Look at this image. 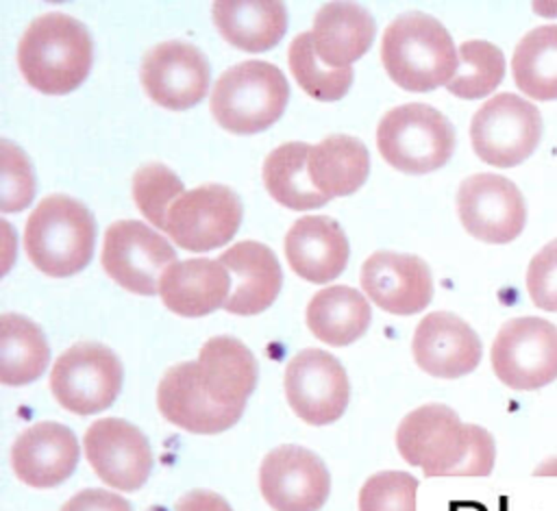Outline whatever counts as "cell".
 I'll use <instances>...</instances> for the list:
<instances>
[{"instance_id":"1","label":"cell","mask_w":557,"mask_h":511,"mask_svg":"<svg viewBox=\"0 0 557 511\" xmlns=\"http://www.w3.org/2000/svg\"><path fill=\"white\" fill-rule=\"evenodd\" d=\"M396 448L424 476H487L496 459L492 435L476 424H463L446 404H424L407 413L396 431Z\"/></svg>"},{"instance_id":"2","label":"cell","mask_w":557,"mask_h":511,"mask_svg":"<svg viewBox=\"0 0 557 511\" xmlns=\"http://www.w3.org/2000/svg\"><path fill=\"white\" fill-rule=\"evenodd\" d=\"M91 35L65 13H46L30 22L17 48L20 70L41 94H70L91 70Z\"/></svg>"},{"instance_id":"3","label":"cell","mask_w":557,"mask_h":511,"mask_svg":"<svg viewBox=\"0 0 557 511\" xmlns=\"http://www.w3.org/2000/svg\"><path fill=\"white\" fill-rule=\"evenodd\" d=\"M381 61L398 87L431 91L453 80L459 67V50L435 17L405 13L385 28Z\"/></svg>"},{"instance_id":"4","label":"cell","mask_w":557,"mask_h":511,"mask_svg":"<svg viewBox=\"0 0 557 511\" xmlns=\"http://www.w3.org/2000/svg\"><path fill=\"white\" fill-rule=\"evenodd\" d=\"M94 241V215L85 204L63 194L44 198L26 220V254L39 272L52 278L81 272L91 261Z\"/></svg>"},{"instance_id":"5","label":"cell","mask_w":557,"mask_h":511,"mask_svg":"<svg viewBox=\"0 0 557 511\" xmlns=\"http://www.w3.org/2000/svg\"><path fill=\"white\" fill-rule=\"evenodd\" d=\"M289 85L285 74L265 61H244L228 67L211 91L215 122L237 135L261 133L285 111Z\"/></svg>"},{"instance_id":"6","label":"cell","mask_w":557,"mask_h":511,"mask_svg":"<svg viewBox=\"0 0 557 511\" xmlns=\"http://www.w3.org/2000/svg\"><path fill=\"white\" fill-rule=\"evenodd\" d=\"M376 148L392 167L405 174H429L453 157L455 128L431 104L407 102L381 117Z\"/></svg>"},{"instance_id":"7","label":"cell","mask_w":557,"mask_h":511,"mask_svg":"<svg viewBox=\"0 0 557 511\" xmlns=\"http://www.w3.org/2000/svg\"><path fill=\"white\" fill-rule=\"evenodd\" d=\"M122 381L124 370L113 350L102 344L81 341L54 361L50 391L63 409L76 415H91L113 404Z\"/></svg>"},{"instance_id":"8","label":"cell","mask_w":557,"mask_h":511,"mask_svg":"<svg viewBox=\"0 0 557 511\" xmlns=\"http://www.w3.org/2000/svg\"><path fill=\"white\" fill-rule=\"evenodd\" d=\"M470 139L481 161L496 167H513L537 148L542 115L529 100L516 94H498L472 115Z\"/></svg>"},{"instance_id":"9","label":"cell","mask_w":557,"mask_h":511,"mask_svg":"<svg viewBox=\"0 0 557 511\" xmlns=\"http://www.w3.org/2000/svg\"><path fill=\"white\" fill-rule=\"evenodd\" d=\"M492 370L518 391L540 389L557 378V326L544 317L505 322L492 344Z\"/></svg>"},{"instance_id":"10","label":"cell","mask_w":557,"mask_h":511,"mask_svg":"<svg viewBox=\"0 0 557 511\" xmlns=\"http://www.w3.org/2000/svg\"><path fill=\"white\" fill-rule=\"evenodd\" d=\"M104 272L126 291L152 296L163 272L176 263V252L165 237L137 220L113 222L102 244Z\"/></svg>"},{"instance_id":"11","label":"cell","mask_w":557,"mask_h":511,"mask_svg":"<svg viewBox=\"0 0 557 511\" xmlns=\"http://www.w3.org/2000/svg\"><path fill=\"white\" fill-rule=\"evenodd\" d=\"M242 200L224 185L185 191L168 211L165 233L178 248L207 252L233 239L242 224Z\"/></svg>"},{"instance_id":"12","label":"cell","mask_w":557,"mask_h":511,"mask_svg":"<svg viewBox=\"0 0 557 511\" xmlns=\"http://www.w3.org/2000/svg\"><path fill=\"white\" fill-rule=\"evenodd\" d=\"M285 396L292 411L307 424L324 426L342 417L350 385L342 363L320 348H305L285 367Z\"/></svg>"},{"instance_id":"13","label":"cell","mask_w":557,"mask_h":511,"mask_svg":"<svg viewBox=\"0 0 557 511\" xmlns=\"http://www.w3.org/2000/svg\"><path fill=\"white\" fill-rule=\"evenodd\" d=\"M457 211L463 228L485 244H509L527 224L520 189L498 174L468 176L457 191Z\"/></svg>"},{"instance_id":"14","label":"cell","mask_w":557,"mask_h":511,"mask_svg":"<svg viewBox=\"0 0 557 511\" xmlns=\"http://www.w3.org/2000/svg\"><path fill=\"white\" fill-rule=\"evenodd\" d=\"M259 489L274 511H320L331 491V474L318 454L285 444L261 461Z\"/></svg>"},{"instance_id":"15","label":"cell","mask_w":557,"mask_h":511,"mask_svg":"<svg viewBox=\"0 0 557 511\" xmlns=\"http://www.w3.org/2000/svg\"><path fill=\"white\" fill-rule=\"evenodd\" d=\"M83 446L98 478L113 489L135 491L152 470V452L146 435L126 420H96L87 428Z\"/></svg>"},{"instance_id":"16","label":"cell","mask_w":557,"mask_h":511,"mask_svg":"<svg viewBox=\"0 0 557 511\" xmlns=\"http://www.w3.org/2000/svg\"><path fill=\"white\" fill-rule=\"evenodd\" d=\"M211 70L205 54L187 41H163L141 61V85L161 107L183 111L209 91Z\"/></svg>"},{"instance_id":"17","label":"cell","mask_w":557,"mask_h":511,"mask_svg":"<svg viewBox=\"0 0 557 511\" xmlns=\"http://www.w3.org/2000/svg\"><path fill=\"white\" fill-rule=\"evenodd\" d=\"M361 287L366 296L387 313L413 315L433 296L429 265L416 254L374 252L361 265Z\"/></svg>"},{"instance_id":"18","label":"cell","mask_w":557,"mask_h":511,"mask_svg":"<svg viewBox=\"0 0 557 511\" xmlns=\"http://www.w3.org/2000/svg\"><path fill=\"white\" fill-rule=\"evenodd\" d=\"M411 352L418 367L426 374L459 378L479 365L481 339L461 317L435 311L420 320L411 339Z\"/></svg>"},{"instance_id":"19","label":"cell","mask_w":557,"mask_h":511,"mask_svg":"<svg viewBox=\"0 0 557 511\" xmlns=\"http://www.w3.org/2000/svg\"><path fill=\"white\" fill-rule=\"evenodd\" d=\"M157 407L170 424L198 435L222 433L244 413V409L218 404L207 396L196 361H183L163 374L157 387Z\"/></svg>"},{"instance_id":"20","label":"cell","mask_w":557,"mask_h":511,"mask_svg":"<svg viewBox=\"0 0 557 511\" xmlns=\"http://www.w3.org/2000/svg\"><path fill=\"white\" fill-rule=\"evenodd\" d=\"M78 463V441L74 433L57 422L28 426L11 448L15 476L37 489L54 487L72 476Z\"/></svg>"},{"instance_id":"21","label":"cell","mask_w":557,"mask_h":511,"mask_svg":"<svg viewBox=\"0 0 557 511\" xmlns=\"http://www.w3.org/2000/svg\"><path fill=\"white\" fill-rule=\"evenodd\" d=\"M348 239L329 215L300 217L285 235L287 263L309 283L322 285L337 278L348 263Z\"/></svg>"},{"instance_id":"22","label":"cell","mask_w":557,"mask_h":511,"mask_svg":"<svg viewBox=\"0 0 557 511\" xmlns=\"http://www.w3.org/2000/svg\"><path fill=\"white\" fill-rule=\"evenodd\" d=\"M231 285V272L218 259H185L163 272L159 296L176 315L202 317L226 304Z\"/></svg>"},{"instance_id":"23","label":"cell","mask_w":557,"mask_h":511,"mask_svg":"<svg viewBox=\"0 0 557 511\" xmlns=\"http://www.w3.org/2000/svg\"><path fill=\"white\" fill-rule=\"evenodd\" d=\"M218 261L231 272L233 289L224 304L228 313L255 315L268 309L283 285L274 252L259 241H239L224 250Z\"/></svg>"},{"instance_id":"24","label":"cell","mask_w":557,"mask_h":511,"mask_svg":"<svg viewBox=\"0 0 557 511\" xmlns=\"http://www.w3.org/2000/svg\"><path fill=\"white\" fill-rule=\"evenodd\" d=\"M198 378L211 400L224 407L244 409L257 385V361L252 352L235 337H211L202 344Z\"/></svg>"},{"instance_id":"25","label":"cell","mask_w":557,"mask_h":511,"mask_svg":"<svg viewBox=\"0 0 557 511\" xmlns=\"http://www.w3.org/2000/svg\"><path fill=\"white\" fill-rule=\"evenodd\" d=\"M374 17L355 2H329L313 20V48L320 61L335 70L350 67L374 39Z\"/></svg>"},{"instance_id":"26","label":"cell","mask_w":557,"mask_h":511,"mask_svg":"<svg viewBox=\"0 0 557 511\" xmlns=\"http://www.w3.org/2000/svg\"><path fill=\"white\" fill-rule=\"evenodd\" d=\"M211 13L220 35L244 52H265L287 30L285 4L276 0H218Z\"/></svg>"},{"instance_id":"27","label":"cell","mask_w":557,"mask_h":511,"mask_svg":"<svg viewBox=\"0 0 557 511\" xmlns=\"http://www.w3.org/2000/svg\"><path fill=\"white\" fill-rule=\"evenodd\" d=\"M307 172L313 187L326 198L350 196L368 178L370 154L359 139L331 135L318 146H311Z\"/></svg>"},{"instance_id":"28","label":"cell","mask_w":557,"mask_h":511,"mask_svg":"<svg viewBox=\"0 0 557 511\" xmlns=\"http://www.w3.org/2000/svg\"><path fill=\"white\" fill-rule=\"evenodd\" d=\"M368 298L346 285L318 291L307 304V326L324 344L348 346L370 326Z\"/></svg>"},{"instance_id":"29","label":"cell","mask_w":557,"mask_h":511,"mask_svg":"<svg viewBox=\"0 0 557 511\" xmlns=\"http://www.w3.org/2000/svg\"><path fill=\"white\" fill-rule=\"evenodd\" d=\"M48 359L46 337L35 322L20 313L0 317V383L28 385L44 374Z\"/></svg>"},{"instance_id":"30","label":"cell","mask_w":557,"mask_h":511,"mask_svg":"<svg viewBox=\"0 0 557 511\" xmlns=\"http://www.w3.org/2000/svg\"><path fill=\"white\" fill-rule=\"evenodd\" d=\"M311 146L289 141L274 148L263 163V183L268 194L283 207L305 211L322 207L329 198L320 194L307 172Z\"/></svg>"},{"instance_id":"31","label":"cell","mask_w":557,"mask_h":511,"mask_svg":"<svg viewBox=\"0 0 557 511\" xmlns=\"http://www.w3.org/2000/svg\"><path fill=\"white\" fill-rule=\"evenodd\" d=\"M516 87L533 100H557V24L529 30L511 57Z\"/></svg>"},{"instance_id":"32","label":"cell","mask_w":557,"mask_h":511,"mask_svg":"<svg viewBox=\"0 0 557 511\" xmlns=\"http://www.w3.org/2000/svg\"><path fill=\"white\" fill-rule=\"evenodd\" d=\"M505 76V57L498 46L470 39L459 46V67L446 89L463 100H476L492 94Z\"/></svg>"},{"instance_id":"33","label":"cell","mask_w":557,"mask_h":511,"mask_svg":"<svg viewBox=\"0 0 557 511\" xmlns=\"http://www.w3.org/2000/svg\"><path fill=\"white\" fill-rule=\"evenodd\" d=\"M289 70L296 83L315 100L333 102L348 94L352 85V67L335 70L320 61L313 48V35L300 33L289 43Z\"/></svg>"},{"instance_id":"34","label":"cell","mask_w":557,"mask_h":511,"mask_svg":"<svg viewBox=\"0 0 557 511\" xmlns=\"http://www.w3.org/2000/svg\"><path fill=\"white\" fill-rule=\"evenodd\" d=\"M185 194L181 178L161 163H148L133 176V198L144 217L165 230L170 207Z\"/></svg>"},{"instance_id":"35","label":"cell","mask_w":557,"mask_h":511,"mask_svg":"<svg viewBox=\"0 0 557 511\" xmlns=\"http://www.w3.org/2000/svg\"><path fill=\"white\" fill-rule=\"evenodd\" d=\"M418 481L407 472H379L359 491V511H416Z\"/></svg>"},{"instance_id":"36","label":"cell","mask_w":557,"mask_h":511,"mask_svg":"<svg viewBox=\"0 0 557 511\" xmlns=\"http://www.w3.org/2000/svg\"><path fill=\"white\" fill-rule=\"evenodd\" d=\"M0 209L4 213L22 211L35 196V176L26 154L9 139L0 141Z\"/></svg>"},{"instance_id":"37","label":"cell","mask_w":557,"mask_h":511,"mask_svg":"<svg viewBox=\"0 0 557 511\" xmlns=\"http://www.w3.org/2000/svg\"><path fill=\"white\" fill-rule=\"evenodd\" d=\"M531 302L544 311H557V239L546 244L527 267Z\"/></svg>"},{"instance_id":"38","label":"cell","mask_w":557,"mask_h":511,"mask_svg":"<svg viewBox=\"0 0 557 511\" xmlns=\"http://www.w3.org/2000/svg\"><path fill=\"white\" fill-rule=\"evenodd\" d=\"M61 511H131L128 500L104 489H83L72 496Z\"/></svg>"},{"instance_id":"39","label":"cell","mask_w":557,"mask_h":511,"mask_svg":"<svg viewBox=\"0 0 557 511\" xmlns=\"http://www.w3.org/2000/svg\"><path fill=\"white\" fill-rule=\"evenodd\" d=\"M176 511H233V509L222 496L207 489H194L178 498Z\"/></svg>"},{"instance_id":"40","label":"cell","mask_w":557,"mask_h":511,"mask_svg":"<svg viewBox=\"0 0 557 511\" xmlns=\"http://www.w3.org/2000/svg\"><path fill=\"white\" fill-rule=\"evenodd\" d=\"M533 474H535V476H557V457L542 461V463L535 468Z\"/></svg>"},{"instance_id":"41","label":"cell","mask_w":557,"mask_h":511,"mask_svg":"<svg viewBox=\"0 0 557 511\" xmlns=\"http://www.w3.org/2000/svg\"><path fill=\"white\" fill-rule=\"evenodd\" d=\"M533 9L537 11V13H542V15H557V4H553V2H548V4H542V2H535L533 4Z\"/></svg>"}]
</instances>
